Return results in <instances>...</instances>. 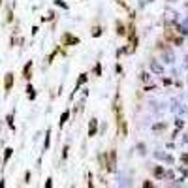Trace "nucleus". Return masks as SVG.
I'll list each match as a JSON object with an SVG mask.
<instances>
[{
  "label": "nucleus",
  "instance_id": "423d86ee",
  "mask_svg": "<svg viewBox=\"0 0 188 188\" xmlns=\"http://www.w3.org/2000/svg\"><path fill=\"white\" fill-rule=\"evenodd\" d=\"M26 90H28V96H30V98H34V88H32V87H28Z\"/></svg>",
  "mask_w": 188,
  "mask_h": 188
},
{
  "label": "nucleus",
  "instance_id": "7ed1b4c3",
  "mask_svg": "<svg viewBox=\"0 0 188 188\" xmlns=\"http://www.w3.org/2000/svg\"><path fill=\"white\" fill-rule=\"evenodd\" d=\"M30 68H32V62H28V64L25 66V70H23V73H25V77H30Z\"/></svg>",
  "mask_w": 188,
  "mask_h": 188
},
{
  "label": "nucleus",
  "instance_id": "39448f33",
  "mask_svg": "<svg viewBox=\"0 0 188 188\" xmlns=\"http://www.w3.org/2000/svg\"><path fill=\"white\" fill-rule=\"evenodd\" d=\"M11 156V149H6V154H4V162H8V158Z\"/></svg>",
  "mask_w": 188,
  "mask_h": 188
},
{
  "label": "nucleus",
  "instance_id": "f03ea898",
  "mask_svg": "<svg viewBox=\"0 0 188 188\" xmlns=\"http://www.w3.org/2000/svg\"><path fill=\"white\" fill-rule=\"evenodd\" d=\"M11 87H13V75L8 73V75H6V90H10Z\"/></svg>",
  "mask_w": 188,
  "mask_h": 188
},
{
  "label": "nucleus",
  "instance_id": "20e7f679",
  "mask_svg": "<svg viewBox=\"0 0 188 188\" xmlns=\"http://www.w3.org/2000/svg\"><path fill=\"white\" fill-rule=\"evenodd\" d=\"M96 132V119H92V122H90V136H94Z\"/></svg>",
  "mask_w": 188,
  "mask_h": 188
},
{
  "label": "nucleus",
  "instance_id": "f257e3e1",
  "mask_svg": "<svg viewBox=\"0 0 188 188\" xmlns=\"http://www.w3.org/2000/svg\"><path fill=\"white\" fill-rule=\"evenodd\" d=\"M62 41H64V43H77V38L75 36H70V34H64V38H62Z\"/></svg>",
  "mask_w": 188,
  "mask_h": 188
}]
</instances>
